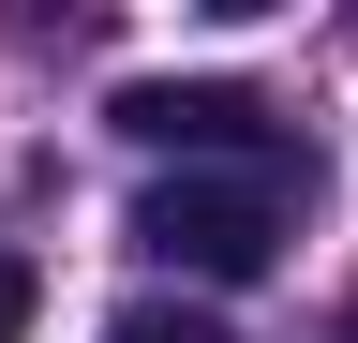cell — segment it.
Segmentation results:
<instances>
[{"mask_svg":"<svg viewBox=\"0 0 358 343\" xmlns=\"http://www.w3.org/2000/svg\"><path fill=\"white\" fill-rule=\"evenodd\" d=\"M134 254H164L194 284H254L284 254V180H164V194H134Z\"/></svg>","mask_w":358,"mask_h":343,"instance_id":"1","label":"cell"},{"mask_svg":"<svg viewBox=\"0 0 358 343\" xmlns=\"http://www.w3.org/2000/svg\"><path fill=\"white\" fill-rule=\"evenodd\" d=\"M120 135L134 149H179V164H209V149L284 164V135H268V105L239 90V75H134V90H120Z\"/></svg>","mask_w":358,"mask_h":343,"instance_id":"2","label":"cell"},{"mask_svg":"<svg viewBox=\"0 0 358 343\" xmlns=\"http://www.w3.org/2000/svg\"><path fill=\"white\" fill-rule=\"evenodd\" d=\"M105 343H239L224 314H179V298H134V314H105Z\"/></svg>","mask_w":358,"mask_h":343,"instance_id":"3","label":"cell"},{"mask_svg":"<svg viewBox=\"0 0 358 343\" xmlns=\"http://www.w3.org/2000/svg\"><path fill=\"white\" fill-rule=\"evenodd\" d=\"M30 298H45V284L15 269V254H0V343H30Z\"/></svg>","mask_w":358,"mask_h":343,"instance_id":"4","label":"cell"},{"mask_svg":"<svg viewBox=\"0 0 358 343\" xmlns=\"http://www.w3.org/2000/svg\"><path fill=\"white\" fill-rule=\"evenodd\" d=\"M343 343H358V314H343Z\"/></svg>","mask_w":358,"mask_h":343,"instance_id":"5","label":"cell"}]
</instances>
